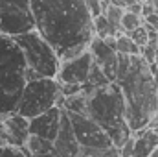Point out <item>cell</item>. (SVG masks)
I'll use <instances>...</instances> for the list:
<instances>
[{
    "mask_svg": "<svg viewBox=\"0 0 158 157\" xmlns=\"http://www.w3.org/2000/svg\"><path fill=\"white\" fill-rule=\"evenodd\" d=\"M35 30L59 54L61 61L88 50L94 13L85 0H31Z\"/></svg>",
    "mask_w": 158,
    "mask_h": 157,
    "instance_id": "obj_1",
    "label": "cell"
},
{
    "mask_svg": "<svg viewBox=\"0 0 158 157\" xmlns=\"http://www.w3.org/2000/svg\"><path fill=\"white\" fill-rule=\"evenodd\" d=\"M116 83L125 96V118L132 133L149 128L158 115V79L153 65L142 56H132L129 72Z\"/></svg>",
    "mask_w": 158,
    "mask_h": 157,
    "instance_id": "obj_2",
    "label": "cell"
},
{
    "mask_svg": "<svg viewBox=\"0 0 158 157\" xmlns=\"http://www.w3.org/2000/svg\"><path fill=\"white\" fill-rule=\"evenodd\" d=\"M85 113L96 120L110 137L112 144L121 148L132 135V129L125 118V96L119 83L112 81L103 87H88L83 83Z\"/></svg>",
    "mask_w": 158,
    "mask_h": 157,
    "instance_id": "obj_3",
    "label": "cell"
},
{
    "mask_svg": "<svg viewBox=\"0 0 158 157\" xmlns=\"http://www.w3.org/2000/svg\"><path fill=\"white\" fill-rule=\"evenodd\" d=\"M28 83V63L15 37L0 34V113H13Z\"/></svg>",
    "mask_w": 158,
    "mask_h": 157,
    "instance_id": "obj_4",
    "label": "cell"
},
{
    "mask_svg": "<svg viewBox=\"0 0 158 157\" xmlns=\"http://www.w3.org/2000/svg\"><path fill=\"white\" fill-rule=\"evenodd\" d=\"M15 41L19 43L26 57V63H28V81L35 78H55L57 76L59 67H61V57L53 50V46L37 30L17 35Z\"/></svg>",
    "mask_w": 158,
    "mask_h": 157,
    "instance_id": "obj_5",
    "label": "cell"
},
{
    "mask_svg": "<svg viewBox=\"0 0 158 157\" xmlns=\"http://www.w3.org/2000/svg\"><path fill=\"white\" fill-rule=\"evenodd\" d=\"M55 105L63 107L61 83L57 78H35L26 83L15 111L26 118H33Z\"/></svg>",
    "mask_w": 158,
    "mask_h": 157,
    "instance_id": "obj_6",
    "label": "cell"
},
{
    "mask_svg": "<svg viewBox=\"0 0 158 157\" xmlns=\"http://www.w3.org/2000/svg\"><path fill=\"white\" fill-rule=\"evenodd\" d=\"M35 30L31 0H0V34L17 37Z\"/></svg>",
    "mask_w": 158,
    "mask_h": 157,
    "instance_id": "obj_7",
    "label": "cell"
},
{
    "mask_svg": "<svg viewBox=\"0 0 158 157\" xmlns=\"http://www.w3.org/2000/svg\"><path fill=\"white\" fill-rule=\"evenodd\" d=\"M70 122H72V128H74V133H76V139L81 146H88V148H107V146H114L110 137L107 135V131L90 117L83 115V113H66Z\"/></svg>",
    "mask_w": 158,
    "mask_h": 157,
    "instance_id": "obj_8",
    "label": "cell"
},
{
    "mask_svg": "<svg viewBox=\"0 0 158 157\" xmlns=\"http://www.w3.org/2000/svg\"><path fill=\"white\" fill-rule=\"evenodd\" d=\"M30 135V118L13 113H0V142L11 146H24Z\"/></svg>",
    "mask_w": 158,
    "mask_h": 157,
    "instance_id": "obj_9",
    "label": "cell"
},
{
    "mask_svg": "<svg viewBox=\"0 0 158 157\" xmlns=\"http://www.w3.org/2000/svg\"><path fill=\"white\" fill-rule=\"evenodd\" d=\"M94 65V59H92V54L86 50L83 54H79L72 59H64L61 61V67H59V72H57V81L59 83H86L88 74H90V69Z\"/></svg>",
    "mask_w": 158,
    "mask_h": 157,
    "instance_id": "obj_10",
    "label": "cell"
},
{
    "mask_svg": "<svg viewBox=\"0 0 158 157\" xmlns=\"http://www.w3.org/2000/svg\"><path fill=\"white\" fill-rule=\"evenodd\" d=\"M88 52L92 54V59L96 65L101 67V70L105 72V76L110 81H116V72H118V52L107 43L105 39L94 35L90 44H88Z\"/></svg>",
    "mask_w": 158,
    "mask_h": 157,
    "instance_id": "obj_11",
    "label": "cell"
},
{
    "mask_svg": "<svg viewBox=\"0 0 158 157\" xmlns=\"http://www.w3.org/2000/svg\"><path fill=\"white\" fill-rule=\"evenodd\" d=\"M63 115H64V109L61 105H55V107L40 113L37 117L30 118V133H35L42 139H48L53 142V139L59 133Z\"/></svg>",
    "mask_w": 158,
    "mask_h": 157,
    "instance_id": "obj_12",
    "label": "cell"
},
{
    "mask_svg": "<svg viewBox=\"0 0 158 157\" xmlns=\"http://www.w3.org/2000/svg\"><path fill=\"white\" fill-rule=\"evenodd\" d=\"M79 150H81V144L76 139V133H74V128H72V122L66 115H63L61 120V128H59V133L57 137L53 139V154H57L59 157H77Z\"/></svg>",
    "mask_w": 158,
    "mask_h": 157,
    "instance_id": "obj_13",
    "label": "cell"
},
{
    "mask_svg": "<svg viewBox=\"0 0 158 157\" xmlns=\"http://www.w3.org/2000/svg\"><path fill=\"white\" fill-rule=\"evenodd\" d=\"M134 148L132 155L134 157H149L153 150L158 148V131L153 128H143L140 131H134Z\"/></svg>",
    "mask_w": 158,
    "mask_h": 157,
    "instance_id": "obj_14",
    "label": "cell"
},
{
    "mask_svg": "<svg viewBox=\"0 0 158 157\" xmlns=\"http://www.w3.org/2000/svg\"><path fill=\"white\" fill-rule=\"evenodd\" d=\"M22 148H24V152L30 157H37V155H42V154L52 152V150H53V142L48 141V139H42L39 135H35V133H30Z\"/></svg>",
    "mask_w": 158,
    "mask_h": 157,
    "instance_id": "obj_15",
    "label": "cell"
},
{
    "mask_svg": "<svg viewBox=\"0 0 158 157\" xmlns=\"http://www.w3.org/2000/svg\"><path fill=\"white\" fill-rule=\"evenodd\" d=\"M123 13H125V7L116 6V4H112V2H109V4L103 7V15L107 17L109 24H110V28L114 30L116 35L121 34V19H123Z\"/></svg>",
    "mask_w": 158,
    "mask_h": 157,
    "instance_id": "obj_16",
    "label": "cell"
},
{
    "mask_svg": "<svg viewBox=\"0 0 158 157\" xmlns=\"http://www.w3.org/2000/svg\"><path fill=\"white\" fill-rule=\"evenodd\" d=\"M114 50L118 54H127V56H140L142 54V48L131 39L129 34L121 32L116 35V44H114Z\"/></svg>",
    "mask_w": 158,
    "mask_h": 157,
    "instance_id": "obj_17",
    "label": "cell"
},
{
    "mask_svg": "<svg viewBox=\"0 0 158 157\" xmlns=\"http://www.w3.org/2000/svg\"><path fill=\"white\" fill-rule=\"evenodd\" d=\"M77 157H119V148H116V146H107V148L81 146Z\"/></svg>",
    "mask_w": 158,
    "mask_h": 157,
    "instance_id": "obj_18",
    "label": "cell"
},
{
    "mask_svg": "<svg viewBox=\"0 0 158 157\" xmlns=\"http://www.w3.org/2000/svg\"><path fill=\"white\" fill-rule=\"evenodd\" d=\"M94 32H96V35H98V37H101V39H107V37H110V35H116V34H114V30L110 28V24H109L107 17H105L103 13L94 17Z\"/></svg>",
    "mask_w": 158,
    "mask_h": 157,
    "instance_id": "obj_19",
    "label": "cell"
},
{
    "mask_svg": "<svg viewBox=\"0 0 158 157\" xmlns=\"http://www.w3.org/2000/svg\"><path fill=\"white\" fill-rule=\"evenodd\" d=\"M107 83H112L110 79L105 76V72L101 70V67L99 65H92V69H90V74H88V79H86V85L88 87H103V85H107Z\"/></svg>",
    "mask_w": 158,
    "mask_h": 157,
    "instance_id": "obj_20",
    "label": "cell"
},
{
    "mask_svg": "<svg viewBox=\"0 0 158 157\" xmlns=\"http://www.w3.org/2000/svg\"><path fill=\"white\" fill-rule=\"evenodd\" d=\"M142 24H143V17H142V15H138V13H131V11L125 9L123 19H121V32L129 34V32L136 30V28L142 26Z\"/></svg>",
    "mask_w": 158,
    "mask_h": 157,
    "instance_id": "obj_21",
    "label": "cell"
},
{
    "mask_svg": "<svg viewBox=\"0 0 158 157\" xmlns=\"http://www.w3.org/2000/svg\"><path fill=\"white\" fill-rule=\"evenodd\" d=\"M129 35H131V39L134 41V43H136L140 48H143V46L149 43V32H147L145 24H142V26H138L136 30L129 32Z\"/></svg>",
    "mask_w": 158,
    "mask_h": 157,
    "instance_id": "obj_22",
    "label": "cell"
},
{
    "mask_svg": "<svg viewBox=\"0 0 158 157\" xmlns=\"http://www.w3.org/2000/svg\"><path fill=\"white\" fill-rule=\"evenodd\" d=\"M0 157H30L24 148L11 146V144H0Z\"/></svg>",
    "mask_w": 158,
    "mask_h": 157,
    "instance_id": "obj_23",
    "label": "cell"
},
{
    "mask_svg": "<svg viewBox=\"0 0 158 157\" xmlns=\"http://www.w3.org/2000/svg\"><path fill=\"white\" fill-rule=\"evenodd\" d=\"M81 89H83L81 83H61V94H63V98L77 94V92H81Z\"/></svg>",
    "mask_w": 158,
    "mask_h": 157,
    "instance_id": "obj_24",
    "label": "cell"
},
{
    "mask_svg": "<svg viewBox=\"0 0 158 157\" xmlns=\"http://www.w3.org/2000/svg\"><path fill=\"white\" fill-rule=\"evenodd\" d=\"M132 148H134V135H131V139L119 148V157H131L132 155Z\"/></svg>",
    "mask_w": 158,
    "mask_h": 157,
    "instance_id": "obj_25",
    "label": "cell"
},
{
    "mask_svg": "<svg viewBox=\"0 0 158 157\" xmlns=\"http://www.w3.org/2000/svg\"><path fill=\"white\" fill-rule=\"evenodd\" d=\"M142 6H143V4L136 0V2H132L131 6H127L125 9H127V11H131V13H138V15H142Z\"/></svg>",
    "mask_w": 158,
    "mask_h": 157,
    "instance_id": "obj_26",
    "label": "cell"
},
{
    "mask_svg": "<svg viewBox=\"0 0 158 157\" xmlns=\"http://www.w3.org/2000/svg\"><path fill=\"white\" fill-rule=\"evenodd\" d=\"M37 157H59V155L53 154V152H48V154H42V155H37Z\"/></svg>",
    "mask_w": 158,
    "mask_h": 157,
    "instance_id": "obj_27",
    "label": "cell"
},
{
    "mask_svg": "<svg viewBox=\"0 0 158 157\" xmlns=\"http://www.w3.org/2000/svg\"><path fill=\"white\" fill-rule=\"evenodd\" d=\"M153 69H155V74H156V79H158V57H156V63L153 65Z\"/></svg>",
    "mask_w": 158,
    "mask_h": 157,
    "instance_id": "obj_28",
    "label": "cell"
},
{
    "mask_svg": "<svg viewBox=\"0 0 158 157\" xmlns=\"http://www.w3.org/2000/svg\"><path fill=\"white\" fill-rule=\"evenodd\" d=\"M149 2H151V4L155 6V9H156V11H158V0H149Z\"/></svg>",
    "mask_w": 158,
    "mask_h": 157,
    "instance_id": "obj_29",
    "label": "cell"
},
{
    "mask_svg": "<svg viewBox=\"0 0 158 157\" xmlns=\"http://www.w3.org/2000/svg\"><path fill=\"white\" fill-rule=\"evenodd\" d=\"M149 157H158V148H155V150H153V154H151Z\"/></svg>",
    "mask_w": 158,
    "mask_h": 157,
    "instance_id": "obj_30",
    "label": "cell"
},
{
    "mask_svg": "<svg viewBox=\"0 0 158 157\" xmlns=\"http://www.w3.org/2000/svg\"><path fill=\"white\" fill-rule=\"evenodd\" d=\"M138 2H142V4H143V2H149V0H138Z\"/></svg>",
    "mask_w": 158,
    "mask_h": 157,
    "instance_id": "obj_31",
    "label": "cell"
},
{
    "mask_svg": "<svg viewBox=\"0 0 158 157\" xmlns=\"http://www.w3.org/2000/svg\"><path fill=\"white\" fill-rule=\"evenodd\" d=\"M131 157H134V155H131Z\"/></svg>",
    "mask_w": 158,
    "mask_h": 157,
    "instance_id": "obj_32",
    "label": "cell"
},
{
    "mask_svg": "<svg viewBox=\"0 0 158 157\" xmlns=\"http://www.w3.org/2000/svg\"><path fill=\"white\" fill-rule=\"evenodd\" d=\"M0 144H2V142H0Z\"/></svg>",
    "mask_w": 158,
    "mask_h": 157,
    "instance_id": "obj_33",
    "label": "cell"
}]
</instances>
